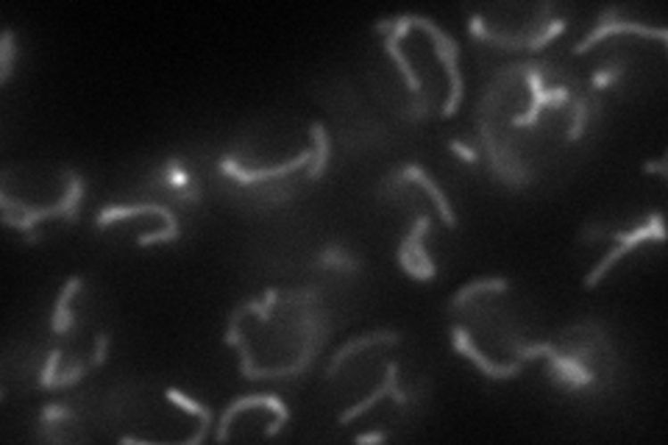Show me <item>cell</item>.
<instances>
[{"label": "cell", "mask_w": 668, "mask_h": 445, "mask_svg": "<svg viewBox=\"0 0 668 445\" xmlns=\"http://www.w3.org/2000/svg\"><path fill=\"white\" fill-rule=\"evenodd\" d=\"M613 34H640V37H655L657 42H665V39H668V31H665L663 26H660V29H652V26H647V22H638V20L621 17V6H607L602 14H598L593 31H590L582 42L573 45V54H577V56H585L588 51L596 48L598 42L607 39V37H613Z\"/></svg>", "instance_id": "6da1fadb"}, {"label": "cell", "mask_w": 668, "mask_h": 445, "mask_svg": "<svg viewBox=\"0 0 668 445\" xmlns=\"http://www.w3.org/2000/svg\"><path fill=\"white\" fill-rule=\"evenodd\" d=\"M610 237L618 243L602 262H598L590 273H588V278H585V287L588 290H593L598 281H602L607 273H610V268L621 260V256H627L630 251H635L640 243H647V240H657V243H663V215L660 212H655L647 223L643 226H638L635 231H630V234H624V231H615V234H610Z\"/></svg>", "instance_id": "7a4b0ae2"}, {"label": "cell", "mask_w": 668, "mask_h": 445, "mask_svg": "<svg viewBox=\"0 0 668 445\" xmlns=\"http://www.w3.org/2000/svg\"><path fill=\"white\" fill-rule=\"evenodd\" d=\"M136 215H156V218H162L165 220V228L162 231H153V234H143L140 243L143 248H148V245H153V243H170V240H178V223H176V218H173V212H170V206H162V203H156V201H151V203H140V206H106L103 212L98 215V228H109L111 223H118V220H123V218H136Z\"/></svg>", "instance_id": "3957f363"}, {"label": "cell", "mask_w": 668, "mask_h": 445, "mask_svg": "<svg viewBox=\"0 0 668 445\" xmlns=\"http://www.w3.org/2000/svg\"><path fill=\"white\" fill-rule=\"evenodd\" d=\"M429 228H432V218H429L426 212L418 215L416 226H412V231L401 240L399 253H396L401 270L409 273L412 278H418V281L434 278V262H432V256H429V251H426V245H424V234H426Z\"/></svg>", "instance_id": "277c9868"}, {"label": "cell", "mask_w": 668, "mask_h": 445, "mask_svg": "<svg viewBox=\"0 0 668 445\" xmlns=\"http://www.w3.org/2000/svg\"><path fill=\"white\" fill-rule=\"evenodd\" d=\"M451 337H454V345H457V350L463 354L466 359H471L482 373H485L488 379H493V382H504V379H515L518 373L524 370V362H507V365H499V362H493L485 350H479L476 348V342H474V337L463 329V326H454V332H451Z\"/></svg>", "instance_id": "5b68a950"}, {"label": "cell", "mask_w": 668, "mask_h": 445, "mask_svg": "<svg viewBox=\"0 0 668 445\" xmlns=\"http://www.w3.org/2000/svg\"><path fill=\"white\" fill-rule=\"evenodd\" d=\"M312 161V151L307 148V151H301L298 156H293L290 161H282V165H276V168H262V170H243L237 161L228 156V159H223L220 161V170L226 173V176H232L237 184H262V181H270V178H282V176H293L295 170H301V168H307Z\"/></svg>", "instance_id": "8992f818"}, {"label": "cell", "mask_w": 668, "mask_h": 445, "mask_svg": "<svg viewBox=\"0 0 668 445\" xmlns=\"http://www.w3.org/2000/svg\"><path fill=\"white\" fill-rule=\"evenodd\" d=\"M396 373H399V365H396V362H387L382 384H379V387H376V390H374L371 395H367L365 401H359V404H354V407H349V409H345V412L340 415V420H337V424H340V426H349L354 417L365 415V412L371 409V407H374L376 401H382L384 395H393L399 404H407V395H404V392H401V390L396 387Z\"/></svg>", "instance_id": "52a82bcc"}, {"label": "cell", "mask_w": 668, "mask_h": 445, "mask_svg": "<svg viewBox=\"0 0 668 445\" xmlns=\"http://www.w3.org/2000/svg\"><path fill=\"white\" fill-rule=\"evenodd\" d=\"M399 176H401V181H412V184L421 186V190L432 198V203L437 206V212H441V218H443V223H446L449 228L457 226V215H454V209H451L449 198L441 193V186H437V184L432 181V176H429L424 168H418V165H407Z\"/></svg>", "instance_id": "ba28073f"}, {"label": "cell", "mask_w": 668, "mask_h": 445, "mask_svg": "<svg viewBox=\"0 0 668 445\" xmlns=\"http://www.w3.org/2000/svg\"><path fill=\"white\" fill-rule=\"evenodd\" d=\"M170 401L176 404V407H181L184 412H190V415H195L198 417V432L193 434V437H187L184 442L187 445H198V442H203L206 437H210V429H212V409L210 407H203V404H198V401H193V398H187L184 392H178V390H168L165 392Z\"/></svg>", "instance_id": "9c48e42d"}, {"label": "cell", "mask_w": 668, "mask_h": 445, "mask_svg": "<svg viewBox=\"0 0 668 445\" xmlns=\"http://www.w3.org/2000/svg\"><path fill=\"white\" fill-rule=\"evenodd\" d=\"M81 284H84V281H81L78 276H73V278L62 287V295L56 298L54 317H51V326H54L56 334H70V332H73L76 320H73V312H70V298L81 290Z\"/></svg>", "instance_id": "30bf717a"}, {"label": "cell", "mask_w": 668, "mask_h": 445, "mask_svg": "<svg viewBox=\"0 0 668 445\" xmlns=\"http://www.w3.org/2000/svg\"><path fill=\"white\" fill-rule=\"evenodd\" d=\"M309 136H312V161L307 165V181H318L324 176L326 165H329V134L324 123H312L309 126Z\"/></svg>", "instance_id": "8fae6325"}, {"label": "cell", "mask_w": 668, "mask_h": 445, "mask_svg": "<svg viewBox=\"0 0 668 445\" xmlns=\"http://www.w3.org/2000/svg\"><path fill=\"white\" fill-rule=\"evenodd\" d=\"M376 342H401V334L399 332H376V334H365V337H357V340H349L340 350L337 357L332 359L329 365V376H334V373L342 367V362L349 359L351 354H359V350H365L367 345H376Z\"/></svg>", "instance_id": "7c38bea8"}, {"label": "cell", "mask_w": 668, "mask_h": 445, "mask_svg": "<svg viewBox=\"0 0 668 445\" xmlns=\"http://www.w3.org/2000/svg\"><path fill=\"white\" fill-rule=\"evenodd\" d=\"M315 268L318 270H342V273H354L359 270V260H354V256L349 251H342L340 245H329L318 253L315 260Z\"/></svg>", "instance_id": "4fadbf2b"}, {"label": "cell", "mask_w": 668, "mask_h": 445, "mask_svg": "<svg viewBox=\"0 0 668 445\" xmlns=\"http://www.w3.org/2000/svg\"><path fill=\"white\" fill-rule=\"evenodd\" d=\"M12 70H14V31L4 29L0 34V81H9L12 78Z\"/></svg>", "instance_id": "5bb4252c"}, {"label": "cell", "mask_w": 668, "mask_h": 445, "mask_svg": "<svg viewBox=\"0 0 668 445\" xmlns=\"http://www.w3.org/2000/svg\"><path fill=\"white\" fill-rule=\"evenodd\" d=\"M109 334H98V340H95V350H92V359H89V367H98V365H103L106 362V350H109Z\"/></svg>", "instance_id": "9a60e30c"}, {"label": "cell", "mask_w": 668, "mask_h": 445, "mask_svg": "<svg viewBox=\"0 0 668 445\" xmlns=\"http://www.w3.org/2000/svg\"><path fill=\"white\" fill-rule=\"evenodd\" d=\"M449 148L459 156V159H463V161H468V165H476V151L474 148H468L466 143H459V139H451V143H449Z\"/></svg>", "instance_id": "2e32d148"}, {"label": "cell", "mask_w": 668, "mask_h": 445, "mask_svg": "<svg viewBox=\"0 0 668 445\" xmlns=\"http://www.w3.org/2000/svg\"><path fill=\"white\" fill-rule=\"evenodd\" d=\"M643 173H657V176H665V173H668V159L663 156L660 161H643Z\"/></svg>", "instance_id": "e0dca14e"}, {"label": "cell", "mask_w": 668, "mask_h": 445, "mask_svg": "<svg viewBox=\"0 0 668 445\" xmlns=\"http://www.w3.org/2000/svg\"><path fill=\"white\" fill-rule=\"evenodd\" d=\"M384 440H387V437H384L382 432H367V434H357V437H354L357 445H362V442H384Z\"/></svg>", "instance_id": "ac0fdd59"}]
</instances>
